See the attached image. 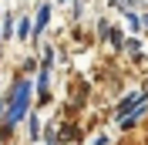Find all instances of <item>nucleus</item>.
Segmentation results:
<instances>
[{
	"mask_svg": "<svg viewBox=\"0 0 148 145\" xmlns=\"http://www.w3.org/2000/svg\"><path fill=\"white\" fill-rule=\"evenodd\" d=\"M44 142H47V145H57L61 138H57V132H54V128H47V132H44Z\"/></svg>",
	"mask_w": 148,
	"mask_h": 145,
	"instance_id": "9b49d317",
	"label": "nucleus"
},
{
	"mask_svg": "<svg viewBox=\"0 0 148 145\" xmlns=\"http://www.w3.org/2000/svg\"><path fill=\"white\" fill-rule=\"evenodd\" d=\"M27 118V132H30V142H37V138H40V132H44V128H40V118L34 115V111H30V115H24Z\"/></svg>",
	"mask_w": 148,
	"mask_h": 145,
	"instance_id": "20e7f679",
	"label": "nucleus"
},
{
	"mask_svg": "<svg viewBox=\"0 0 148 145\" xmlns=\"http://www.w3.org/2000/svg\"><path fill=\"white\" fill-rule=\"evenodd\" d=\"M128 27L135 30V34H138V30H141V17H138V14H135V10H128Z\"/></svg>",
	"mask_w": 148,
	"mask_h": 145,
	"instance_id": "9d476101",
	"label": "nucleus"
},
{
	"mask_svg": "<svg viewBox=\"0 0 148 145\" xmlns=\"http://www.w3.org/2000/svg\"><path fill=\"white\" fill-rule=\"evenodd\" d=\"M30 71H37V61H34V57H27V61H24V74H30Z\"/></svg>",
	"mask_w": 148,
	"mask_h": 145,
	"instance_id": "f8f14e48",
	"label": "nucleus"
},
{
	"mask_svg": "<svg viewBox=\"0 0 148 145\" xmlns=\"http://www.w3.org/2000/svg\"><path fill=\"white\" fill-rule=\"evenodd\" d=\"M141 27H148V14H145V17H141Z\"/></svg>",
	"mask_w": 148,
	"mask_h": 145,
	"instance_id": "4468645a",
	"label": "nucleus"
},
{
	"mask_svg": "<svg viewBox=\"0 0 148 145\" xmlns=\"http://www.w3.org/2000/svg\"><path fill=\"white\" fill-rule=\"evenodd\" d=\"M138 101H145V91H131L128 98H121V105H118V111H114V118H121L125 111L131 108V105H138Z\"/></svg>",
	"mask_w": 148,
	"mask_h": 145,
	"instance_id": "7ed1b4c3",
	"label": "nucleus"
},
{
	"mask_svg": "<svg viewBox=\"0 0 148 145\" xmlns=\"http://www.w3.org/2000/svg\"><path fill=\"white\" fill-rule=\"evenodd\" d=\"M54 47H44V51H40V68H54Z\"/></svg>",
	"mask_w": 148,
	"mask_h": 145,
	"instance_id": "6e6552de",
	"label": "nucleus"
},
{
	"mask_svg": "<svg viewBox=\"0 0 148 145\" xmlns=\"http://www.w3.org/2000/svg\"><path fill=\"white\" fill-rule=\"evenodd\" d=\"M118 51H125V54H138V57H141V41H121Z\"/></svg>",
	"mask_w": 148,
	"mask_h": 145,
	"instance_id": "0eeeda50",
	"label": "nucleus"
},
{
	"mask_svg": "<svg viewBox=\"0 0 148 145\" xmlns=\"http://www.w3.org/2000/svg\"><path fill=\"white\" fill-rule=\"evenodd\" d=\"M104 41H111V47H121V27H114V24H108V34H104Z\"/></svg>",
	"mask_w": 148,
	"mask_h": 145,
	"instance_id": "423d86ee",
	"label": "nucleus"
},
{
	"mask_svg": "<svg viewBox=\"0 0 148 145\" xmlns=\"http://www.w3.org/2000/svg\"><path fill=\"white\" fill-rule=\"evenodd\" d=\"M14 34H17L20 41H30V17H20V20H17V30H14Z\"/></svg>",
	"mask_w": 148,
	"mask_h": 145,
	"instance_id": "39448f33",
	"label": "nucleus"
},
{
	"mask_svg": "<svg viewBox=\"0 0 148 145\" xmlns=\"http://www.w3.org/2000/svg\"><path fill=\"white\" fill-rule=\"evenodd\" d=\"M30 91H34L30 78H17V81H14V88L7 91V115L0 122V132H10L14 125L24 122V115L30 111Z\"/></svg>",
	"mask_w": 148,
	"mask_h": 145,
	"instance_id": "f257e3e1",
	"label": "nucleus"
},
{
	"mask_svg": "<svg viewBox=\"0 0 148 145\" xmlns=\"http://www.w3.org/2000/svg\"><path fill=\"white\" fill-rule=\"evenodd\" d=\"M47 24H51V3L44 0V3L37 7V14H34V24H30V37L37 41V37H40V34L47 30Z\"/></svg>",
	"mask_w": 148,
	"mask_h": 145,
	"instance_id": "f03ea898",
	"label": "nucleus"
},
{
	"mask_svg": "<svg viewBox=\"0 0 148 145\" xmlns=\"http://www.w3.org/2000/svg\"><path fill=\"white\" fill-rule=\"evenodd\" d=\"M0 34H3V41H7V37H14V17H3V24H0Z\"/></svg>",
	"mask_w": 148,
	"mask_h": 145,
	"instance_id": "1a4fd4ad",
	"label": "nucleus"
},
{
	"mask_svg": "<svg viewBox=\"0 0 148 145\" xmlns=\"http://www.w3.org/2000/svg\"><path fill=\"white\" fill-rule=\"evenodd\" d=\"M3 115H7V95L0 98V122H3Z\"/></svg>",
	"mask_w": 148,
	"mask_h": 145,
	"instance_id": "ddd939ff",
	"label": "nucleus"
}]
</instances>
